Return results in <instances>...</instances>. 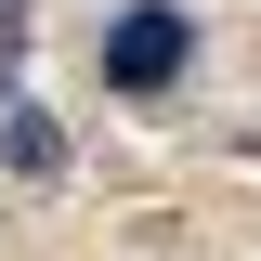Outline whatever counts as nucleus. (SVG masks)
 Segmentation results:
<instances>
[{
  "mask_svg": "<svg viewBox=\"0 0 261 261\" xmlns=\"http://www.w3.org/2000/svg\"><path fill=\"white\" fill-rule=\"evenodd\" d=\"M0 157L27 170V183H39V170H65V144H53V118H39V105L13 92V65H0Z\"/></svg>",
  "mask_w": 261,
  "mask_h": 261,
  "instance_id": "nucleus-2",
  "label": "nucleus"
},
{
  "mask_svg": "<svg viewBox=\"0 0 261 261\" xmlns=\"http://www.w3.org/2000/svg\"><path fill=\"white\" fill-rule=\"evenodd\" d=\"M183 53H196V27L170 13V0H144V13H118V27H105V79H118V92H170V79H183Z\"/></svg>",
  "mask_w": 261,
  "mask_h": 261,
  "instance_id": "nucleus-1",
  "label": "nucleus"
},
{
  "mask_svg": "<svg viewBox=\"0 0 261 261\" xmlns=\"http://www.w3.org/2000/svg\"><path fill=\"white\" fill-rule=\"evenodd\" d=\"M0 27H13V0H0Z\"/></svg>",
  "mask_w": 261,
  "mask_h": 261,
  "instance_id": "nucleus-3",
  "label": "nucleus"
}]
</instances>
